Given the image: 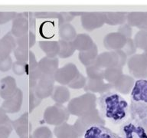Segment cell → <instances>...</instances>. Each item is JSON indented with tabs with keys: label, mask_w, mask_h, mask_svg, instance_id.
Here are the masks:
<instances>
[{
	"label": "cell",
	"mask_w": 147,
	"mask_h": 138,
	"mask_svg": "<svg viewBox=\"0 0 147 138\" xmlns=\"http://www.w3.org/2000/svg\"><path fill=\"white\" fill-rule=\"evenodd\" d=\"M55 78L53 75H42L37 80L34 94L40 100L51 96L55 88Z\"/></svg>",
	"instance_id": "cell-9"
},
{
	"label": "cell",
	"mask_w": 147,
	"mask_h": 138,
	"mask_svg": "<svg viewBox=\"0 0 147 138\" xmlns=\"http://www.w3.org/2000/svg\"><path fill=\"white\" fill-rule=\"evenodd\" d=\"M11 69L17 75H22L24 74H26L27 71V63L16 61L12 63Z\"/></svg>",
	"instance_id": "cell-42"
},
{
	"label": "cell",
	"mask_w": 147,
	"mask_h": 138,
	"mask_svg": "<svg viewBox=\"0 0 147 138\" xmlns=\"http://www.w3.org/2000/svg\"><path fill=\"white\" fill-rule=\"evenodd\" d=\"M140 122V124H142V126L144 127L145 131H146V132L147 133V114L146 115L144 118H143L142 120H141Z\"/></svg>",
	"instance_id": "cell-50"
},
{
	"label": "cell",
	"mask_w": 147,
	"mask_h": 138,
	"mask_svg": "<svg viewBox=\"0 0 147 138\" xmlns=\"http://www.w3.org/2000/svg\"><path fill=\"white\" fill-rule=\"evenodd\" d=\"M111 89H113L112 84L104 82V80L99 79H90L87 78V83L84 87L86 92H90L92 94H104L108 91H110Z\"/></svg>",
	"instance_id": "cell-16"
},
{
	"label": "cell",
	"mask_w": 147,
	"mask_h": 138,
	"mask_svg": "<svg viewBox=\"0 0 147 138\" xmlns=\"http://www.w3.org/2000/svg\"><path fill=\"white\" fill-rule=\"evenodd\" d=\"M59 60L57 57H42L38 62V67L42 75H53L58 69Z\"/></svg>",
	"instance_id": "cell-19"
},
{
	"label": "cell",
	"mask_w": 147,
	"mask_h": 138,
	"mask_svg": "<svg viewBox=\"0 0 147 138\" xmlns=\"http://www.w3.org/2000/svg\"><path fill=\"white\" fill-rule=\"evenodd\" d=\"M126 12H105V24L109 25H121L126 22Z\"/></svg>",
	"instance_id": "cell-24"
},
{
	"label": "cell",
	"mask_w": 147,
	"mask_h": 138,
	"mask_svg": "<svg viewBox=\"0 0 147 138\" xmlns=\"http://www.w3.org/2000/svg\"><path fill=\"white\" fill-rule=\"evenodd\" d=\"M97 55H98V48L96 44H94V45L89 50L79 52L78 58L82 64H84L85 67H88L95 64Z\"/></svg>",
	"instance_id": "cell-26"
},
{
	"label": "cell",
	"mask_w": 147,
	"mask_h": 138,
	"mask_svg": "<svg viewBox=\"0 0 147 138\" xmlns=\"http://www.w3.org/2000/svg\"><path fill=\"white\" fill-rule=\"evenodd\" d=\"M26 74L28 76L30 80H38L42 76L41 71H39L38 62L33 51H31L29 60L27 63Z\"/></svg>",
	"instance_id": "cell-28"
},
{
	"label": "cell",
	"mask_w": 147,
	"mask_h": 138,
	"mask_svg": "<svg viewBox=\"0 0 147 138\" xmlns=\"http://www.w3.org/2000/svg\"><path fill=\"white\" fill-rule=\"evenodd\" d=\"M119 135L121 138H147V133L140 121L128 118L121 124Z\"/></svg>",
	"instance_id": "cell-6"
},
{
	"label": "cell",
	"mask_w": 147,
	"mask_h": 138,
	"mask_svg": "<svg viewBox=\"0 0 147 138\" xmlns=\"http://www.w3.org/2000/svg\"><path fill=\"white\" fill-rule=\"evenodd\" d=\"M69 13L74 17H76V16H80L81 17L84 13V12H69Z\"/></svg>",
	"instance_id": "cell-51"
},
{
	"label": "cell",
	"mask_w": 147,
	"mask_h": 138,
	"mask_svg": "<svg viewBox=\"0 0 147 138\" xmlns=\"http://www.w3.org/2000/svg\"><path fill=\"white\" fill-rule=\"evenodd\" d=\"M17 16L16 12H0V25H3L9 22Z\"/></svg>",
	"instance_id": "cell-43"
},
{
	"label": "cell",
	"mask_w": 147,
	"mask_h": 138,
	"mask_svg": "<svg viewBox=\"0 0 147 138\" xmlns=\"http://www.w3.org/2000/svg\"><path fill=\"white\" fill-rule=\"evenodd\" d=\"M97 107V97L94 94L86 92L79 97L72 98L68 101L67 110L70 114L80 117Z\"/></svg>",
	"instance_id": "cell-2"
},
{
	"label": "cell",
	"mask_w": 147,
	"mask_h": 138,
	"mask_svg": "<svg viewBox=\"0 0 147 138\" xmlns=\"http://www.w3.org/2000/svg\"><path fill=\"white\" fill-rule=\"evenodd\" d=\"M17 47L16 39L9 32L0 39V59L10 56L12 51Z\"/></svg>",
	"instance_id": "cell-21"
},
{
	"label": "cell",
	"mask_w": 147,
	"mask_h": 138,
	"mask_svg": "<svg viewBox=\"0 0 147 138\" xmlns=\"http://www.w3.org/2000/svg\"><path fill=\"white\" fill-rule=\"evenodd\" d=\"M39 47L46 55V57H57L60 51L59 43L57 41H40Z\"/></svg>",
	"instance_id": "cell-27"
},
{
	"label": "cell",
	"mask_w": 147,
	"mask_h": 138,
	"mask_svg": "<svg viewBox=\"0 0 147 138\" xmlns=\"http://www.w3.org/2000/svg\"><path fill=\"white\" fill-rule=\"evenodd\" d=\"M131 101L147 103V80L138 79L130 92Z\"/></svg>",
	"instance_id": "cell-17"
},
{
	"label": "cell",
	"mask_w": 147,
	"mask_h": 138,
	"mask_svg": "<svg viewBox=\"0 0 147 138\" xmlns=\"http://www.w3.org/2000/svg\"><path fill=\"white\" fill-rule=\"evenodd\" d=\"M37 80H29V103H28V113L32 112L34 108L41 103V100L38 98L34 94V89L36 87Z\"/></svg>",
	"instance_id": "cell-33"
},
{
	"label": "cell",
	"mask_w": 147,
	"mask_h": 138,
	"mask_svg": "<svg viewBox=\"0 0 147 138\" xmlns=\"http://www.w3.org/2000/svg\"><path fill=\"white\" fill-rule=\"evenodd\" d=\"M39 34L43 39H50L55 36V25L53 22L46 21L41 23L39 27Z\"/></svg>",
	"instance_id": "cell-32"
},
{
	"label": "cell",
	"mask_w": 147,
	"mask_h": 138,
	"mask_svg": "<svg viewBox=\"0 0 147 138\" xmlns=\"http://www.w3.org/2000/svg\"><path fill=\"white\" fill-rule=\"evenodd\" d=\"M83 138H121L118 133H114L105 125H96L85 131Z\"/></svg>",
	"instance_id": "cell-10"
},
{
	"label": "cell",
	"mask_w": 147,
	"mask_h": 138,
	"mask_svg": "<svg viewBox=\"0 0 147 138\" xmlns=\"http://www.w3.org/2000/svg\"><path fill=\"white\" fill-rule=\"evenodd\" d=\"M82 27L86 31L91 32L100 28L105 24V16L103 12H84L80 17Z\"/></svg>",
	"instance_id": "cell-7"
},
{
	"label": "cell",
	"mask_w": 147,
	"mask_h": 138,
	"mask_svg": "<svg viewBox=\"0 0 147 138\" xmlns=\"http://www.w3.org/2000/svg\"><path fill=\"white\" fill-rule=\"evenodd\" d=\"M136 48L147 52V32L140 30L133 39Z\"/></svg>",
	"instance_id": "cell-36"
},
{
	"label": "cell",
	"mask_w": 147,
	"mask_h": 138,
	"mask_svg": "<svg viewBox=\"0 0 147 138\" xmlns=\"http://www.w3.org/2000/svg\"><path fill=\"white\" fill-rule=\"evenodd\" d=\"M123 68H109L104 69V80L110 84H114L118 78L123 74Z\"/></svg>",
	"instance_id": "cell-34"
},
{
	"label": "cell",
	"mask_w": 147,
	"mask_h": 138,
	"mask_svg": "<svg viewBox=\"0 0 147 138\" xmlns=\"http://www.w3.org/2000/svg\"><path fill=\"white\" fill-rule=\"evenodd\" d=\"M31 51L29 49L21 48V47H16V49L14 50V55L16 58V61L18 62H25L28 63L30 57V54Z\"/></svg>",
	"instance_id": "cell-38"
},
{
	"label": "cell",
	"mask_w": 147,
	"mask_h": 138,
	"mask_svg": "<svg viewBox=\"0 0 147 138\" xmlns=\"http://www.w3.org/2000/svg\"><path fill=\"white\" fill-rule=\"evenodd\" d=\"M126 64L132 77L138 79L147 78V58L143 53L135 54L129 57Z\"/></svg>",
	"instance_id": "cell-5"
},
{
	"label": "cell",
	"mask_w": 147,
	"mask_h": 138,
	"mask_svg": "<svg viewBox=\"0 0 147 138\" xmlns=\"http://www.w3.org/2000/svg\"><path fill=\"white\" fill-rule=\"evenodd\" d=\"M29 32V23L28 18L24 16L23 12L17 13L16 17L12 21L11 33L14 37L19 38Z\"/></svg>",
	"instance_id": "cell-14"
},
{
	"label": "cell",
	"mask_w": 147,
	"mask_h": 138,
	"mask_svg": "<svg viewBox=\"0 0 147 138\" xmlns=\"http://www.w3.org/2000/svg\"><path fill=\"white\" fill-rule=\"evenodd\" d=\"M70 115L67 107L64 104L55 103L54 105L48 107L45 110L43 119L46 124L56 126L67 122Z\"/></svg>",
	"instance_id": "cell-4"
},
{
	"label": "cell",
	"mask_w": 147,
	"mask_h": 138,
	"mask_svg": "<svg viewBox=\"0 0 147 138\" xmlns=\"http://www.w3.org/2000/svg\"><path fill=\"white\" fill-rule=\"evenodd\" d=\"M143 54H144V55L146 56V57L147 58V52H143Z\"/></svg>",
	"instance_id": "cell-53"
},
{
	"label": "cell",
	"mask_w": 147,
	"mask_h": 138,
	"mask_svg": "<svg viewBox=\"0 0 147 138\" xmlns=\"http://www.w3.org/2000/svg\"><path fill=\"white\" fill-rule=\"evenodd\" d=\"M86 83H87V78H85L82 74L79 73L72 80V81L67 85V87L75 90L81 89V88H84L85 87Z\"/></svg>",
	"instance_id": "cell-40"
},
{
	"label": "cell",
	"mask_w": 147,
	"mask_h": 138,
	"mask_svg": "<svg viewBox=\"0 0 147 138\" xmlns=\"http://www.w3.org/2000/svg\"><path fill=\"white\" fill-rule=\"evenodd\" d=\"M122 50L123 51L124 53L127 55V57H129V56L131 57L133 55H135L136 50H137V48H136V46L134 43V41L132 38L126 39V44H125V45Z\"/></svg>",
	"instance_id": "cell-41"
},
{
	"label": "cell",
	"mask_w": 147,
	"mask_h": 138,
	"mask_svg": "<svg viewBox=\"0 0 147 138\" xmlns=\"http://www.w3.org/2000/svg\"><path fill=\"white\" fill-rule=\"evenodd\" d=\"M106 120L101 116L97 108L78 117L74 124V127L78 132L79 137H82L85 131L96 125H105Z\"/></svg>",
	"instance_id": "cell-3"
},
{
	"label": "cell",
	"mask_w": 147,
	"mask_h": 138,
	"mask_svg": "<svg viewBox=\"0 0 147 138\" xmlns=\"http://www.w3.org/2000/svg\"><path fill=\"white\" fill-rule=\"evenodd\" d=\"M51 98L56 103L64 104L70 101L71 94L69 89L63 85L55 86L53 93L51 94Z\"/></svg>",
	"instance_id": "cell-25"
},
{
	"label": "cell",
	"mask_w": 147,
	"mask_h": 138,
	"mask_svg": "<svg viewBox=\"0 0 147 138\" xmlns=\"http://www.w3.org/2000/svg\"><path fill=\"white\" fill-rule=\"evenodd\" d=\"M126 39L117 32L108 33L103 39V46L109 51L122 50L126 44Z\"/></svg>",
	"instance_id": "cell-15"
},
{
	"label": "cell",
	"mask_w": 147,
	"mask_h": 138,
	"mask_svg": "<svg viewBox=\"0 0 147 138\" xmlns=\"http://www.w3.org/2000/svg\"><path fill=\"white\" fill-rule=\"evenodd\" d=\"M34 18H56L58 21V25H62V16L61 12H37L33 13Z\"/></svg>",
	"instance_id": "cell-37"
},
{
	"label": "cell",
	"mask_w": 147,
	"mask_h": 138,
	"mask_svg": "<svg viewBox=\"0 0 147 138\" xmlns=\"http://www.w3.org/2000/svg\"><path fill=\"white\" fill-rule=\"evenodd\" d=\"M58 43L60 46V51L58 53V57L60 58H67L71 57L75 52V48L74 47L72 41H66L63 40H58Z\"/></svg>",
	"instance_id": "cell-31"
},
{
	"label": "cell",
	"mask_w": 147,
	"mask_h": 138,
	"mask_svg": "<svg viewBox=\"0 0 147 138\" xmlns=\"http://www.w3.org/2000/svg\"><path fill=\"white\" fill-rule=\"evenodd\" d=\"M11 125L15 130L16 134L19 137L31 134L32 130V123L29 120V113L25 112L22 115H21L18 119L11 121Z\"/></svg>",
	"instance_id": "cell-13"
},
{
	"label": "cell",
	"mask_w": 147,
	"mask_h": 138,
	"mask_svg": "<svg viewBox=\"0 0 147 138\" xmlns=\"http://www.w3.org/2000/svg\"><path fill=\"white\" fill-rule=\"evenodd\" d=\"M72 43L75 50L78 51L79 52L89 50L95 44L91 37L85 33L77 34L75 39L72 41Z\"/></svg>",
	"instance_id": "cell-23"
},
{
	"label": "cell",
	"mask_w": 147,
	"mask_h": 138,
	"mask_svg": "<svg viewBox=\"0 0 147 138\" xmlns=\"http://www.w3.org/2000/svg\"><path fill=\"white\" fill-rule=\"evenodd\" d=\"M62 16V24L64 23H70V22L73 20L74 17L72 16L71 14L68 12H61Z\"/></svg>",
	"instance_id": "cell-49"
},
{
	"label": "cell",
	"mask_w": 147,
	"mask_h": 138,
	"mask_svg": "<svg viewBox=\"0 0 147 138\" xmlns=\"http://www.w3.org/2000/svg\"><path fill=\"white\" fill-rule=\"evenodd\" d=\"M86 73L87 78L104 80V69L99 68L95 64L86 67Z\"/></svg>",
	"instance_id": "cell-35"
},
{
	"label": "cell",
	"mask_w": 147,
	"mask_h": 138,
	"mask_svg": "<svg viewBox=\"0 0 147 138\" xmlns=\"http://www.w3.org/2000/svg\"><path fill=\"white\" fill-rule=\"evenodd\" d=\"M117 32L125 37L126 39H130L132 37V33H133V28L130 25L126 22L119 25Z\"/></svg>",
	"instance_id": "cell-44"
},
{
	"label": "cell",
	"mask_w": 147,
	"mask_h": 138,
	"mask_svg": "<svg viewBox=\"0 0 147 138\" xmlns=\"http://www.w3.org/2000/svg\"><path fill=\"white\" fill-rule=\"evenodd\" d=\"M18 89L16 79L11 76H6L0 80V97L4 100L10 98L16 94Z\"/></svg>",
	"instance_id": "cell-18"
},
{
	"label": "cell",
	"mask_w": 147,
	"mask_h": 138,
	"mask_svg": "<svg viewBox=\"0 0 147 138\" xmlns=\"http://www.w3.org/2000/svg\"><path fill=\"white\" fill-rule=\"evenodd\" d=\"M13 130L11 124L0 125V138H9L11 131Z\"/></svg>",
	"instance_id": "cell-47"
},
{
	"label": "cell",
	"mask_w": 147,
	"mask_h": 138,
	"mask_svg": "<svg viewBox=\"0 0 147 138\" xmlns=\"http://www.w3.org/2000/svg\"><path fill=\"white\" fill-rule=\"evenodd\" d=\"M33 138H53V133L49 127L41 126L36 128L32 132Z\"/></svg>",
	"instance_id": "cell-39"
},
{
	"label": "cell",
	"mask_w": 147,
	"mask_h": 138,
	"mask_svg": "<svg viewBox=\"0 0 147 138\" xmlns=\"http://www.w3.org/2000/svg\"><path fill=\"white\" fill-rule=\"evenodd\" d=\"M136 28L140 30L147 32V12H140V16Z\"/></svg>",
	"instance_id": "cell-46"
},
{
	"label": "cell",
	"mask_w": 147,
	"mask_h": 138,
	"mask_svg": "<svg viewBox=\"0 0 147 138\" xmlns=\"http://www.w3.org/2000/svg\"><path fill=\"white\" fill-rule=\"evenodd\" d=\"M58 34L61 40L66 41H72L77 36L75 28L71 23H64L58 25Z\"/></svg>",
	"instance_id": "cell-29"
},
{
	"label": "cell",
	"mask_w": 147,
	"mask_h": 138,
	"mask_svg": "<svg viewBox=\"0 0 147 138\" xmlns=\"http://www.w3.org/2000/svg\"><path fill=\"white\" fill-rule=\"evenodd\" d=\"M99 111L103 119L115 124H122L128 119L129 104L118 93L108 91L97 98Z\"/></svg>",
	"instance_id": "cell-1"
},
{
	"label": "cell",
	"mask_w": 147,
	"mask_h": 138,
	"mask_svg": "<svg viewBox=\"0 0 147 138\" xmlns=\"http://www.w3.org/2000/svg\"><path fill=\"white\" fill-rule=\"evenodd\" d=\"M12 59L11 56L5 57V58H1L0 59V71L2 72H7L10 69H11L12 66Z\"/></svg>",
	"instance_id": "cell-45"
},
{
	"label": "cell",
	"mask_w": 147,
	"mask_h": 138,
	"mask_svg": "<svg viewBox=\"0 0 147 138\" xmlns=\"http://www.w3.org/2000/svg\"><path fill=\"white\" fill-rule=\"evenodd\" d=\"M22 102L23 92L20 88H18L13 96L7 100H4L1 108L7 114H16L21 110Z\"/></svg>",
	"instance_id": "cell-11"
},
{
	"label": "cell",
	"mask_w": 147,
	"mask_h": 138,
	"mask_svg": "<svg viewBox=\"0 0 147 138\" xmlns=\"http://www.w3.org/2000/svg\"><path fill=\"white\" fill-rule=\"evenodd\" d=\"M95 64L102 69L109 68H118L119 57L116 51H109L98 54L96 57Z\"/></svg>",
	"instance_id": "cell-12"
},
{
	"label": "cell",
	"mask_w": 147,
	"mask_h": 138,
	"mask_svg": "<svg viewBox=\"0 0 147 138\" xmlns=\"http://www.w3.org/2000/svg\"><path fill=\"white\" fill-rule=\"evenodd\" d=\"M78 138H83V137H78Z\"/></svg>",
	"instance_id": "cell-54"
},
{
	"label": "cell",
	"mask_w": 147,
	"mask_h": 138,
	"mask_svg": "<svg viewBox=\"0 0 147 138\" xmlns=\"http://www.w3.org/2000/svg\"><path fill=\"white\" fill-rule=\"evenodd\" d=\"M79 73L80 72L75 64L74 63H67L61 68H58L54 74V78L56 82L63 86H66L68 85Z\"/></svg>",
	"instance_id": "cell-8"
},
{
	"label": "cell",
	"mask_w": 147,
	"mask_h": 138,
	"mask_svg": "<svg viewBox=\"0 0 147 138\" xmlns=\"http://www.w3.org/2000/svg\"><path fill=\"white\" fill-rule=\"evenodd\" d=\"M19 138H33L32 134H28V135H26V136H24V137H19Z\"/></svg>",
	"instance_id": "cell-52"
},
{
	"label": "cell",
	"mask_w": 147,
	"mask_h": 138,
	"mask_svg": "<svg viewBox=\"0 0 147 138\" xmlns=\"http://www.w3.org/2000/svg\"><path fill=\"white\" fill-rule=\"evenodd\" d=\"M135 84V79L133 77L128 74H123L118 80L113 84V89L122 94H129L133 89Z\"/></svg>",
	"instance_id": "cell-20"
},
{
	"label": "cell",
	"mask_w": 147,
	"mask_h": 138,
	"mask_svg": "<svg viewBox=\"0 0 147 138\" xmlns=\"http://www.w3.org/2000/svg\"><path fill=\"white\" fill-rule=\"evenodd\" d=\"M16 42L18 47L29 49L36 43V35L34 32H28L23 36L16 38Z\"/></svg>",
	"instance_id": "cell-30"
},
{
	"label": "cell",
	"mask_w": 147,
	"mask_h": 138,
	"mask_svg": "<svg viewBox=\"0 0 147 138\" xmlns=\"http://www.w3.org/2000/svg\"><path fill=\"white\" fill-rule=\"evenodd\" d=\"M54 134L57 138H78V132L76 131L74 125L67 122L63 123L54 128Z\"/></svg>",
	"instance_id": "cell-22"
},
{
	"label": "cell",
	"mask_w": 147,
	"mask_h": 138,
	"mask_svg": "<svg viewBox=\"0 0 147 138\" xmlns=\"http://www.w3.org/2000/svg\"><path fill=\"white\" fill-rule=\"evenodd\" d=\"M11 119L9 118L7 113L4 110L0 108V125H5V124H11Z\"/></svg>",
	"instance_id": "cell-48"
}]
</instances>
